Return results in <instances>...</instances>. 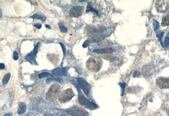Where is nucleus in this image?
I'll use <instances>...</instances> for the list:
<instances>
[{
    "mask_svg": "<svg viewBox=\"0 0 169 116\" xmlns=\"http://www.w3.org/2000/svg\"><path fill=\"white\" fill-rule=\"evenodd\" d=\"M102 62L100 59L90 58L86 62V67L88 69L94 72H98L101 68Z\"/></svg>",
    "mask_w": 169,
    "mask_h": 116,
    "instance_id": "nucleus-1",
    "label": "nucleus"
},
{
    "mask_svg": "<svg viewBox=\"0 0 169 116\" xmlns=\"http://www.w3.org/2000/svg\"><path fill=\"white\" fill-rule=\"evenodd\" d=\"M61 89L60 85L58 84L52 85L46 94L47 100L50 101H53L56 100L57 97L60 94Z\"/></svg>",
    "mask_w": 169,
    "mask_h": 116,
    "instance_id": "nucleus-2",
    "label": "nucleus"
},
{
    "mask_svg": "<svg viewBox=\"0 0 169 116\" xmlns=\"http://www.w3.org/2000/svg\"><path fill=\"white\" fill-rule=\"evenodd\" d=\"M104 31V28H99L98 31L96 33L90 35L87 40L90 43H97L102 41L106 36V35L103 33Z\"/></svg>",
    "mask_w": 169,
    "mask_h": 116,
    "instance_id": "nucleus-3",
    "label": "nucleus"
},
{
    "mask_svg": "<svg viewBox=\"0 0 169 116\" xmlns=\"http://www.w3.org/2000/svg\"><path fill=\"white\" fill-rule=\"evenodd\" d=\"M78 102L80 105L83 106L84 107L90 110H94L98 107V106L94 103H92L86 98L79 91Z\"/></svg>",
    "mask_w": 169,
    "mask_h": 116,
    "instance_id": "nucleus-4",
    "label": "nucleus"
},
{
    "mask_svg": "<svg viewBox=\"0 0 169 116\" xmlns=\"http://www.w3.org/2000/svg\"><path fill=\"white\" fill-rule=\"evenodd\" d=\"M75 95L71 89H67L60 93L58 95V100L61 103H66L71 100Z\"/></svg>",
    "mask_w": 169,
    "mask_h": 116,
    "instance_id": "nucleus-5",
    "label": "nucleus"
},
{
    "mask_svg": "<svg viewBox=\"0 0 169 116\" xmlns=\"http://www.w3.org/2000/svg\"><path fill=\"white\" fill-rule=\"evenodd\" d=\"M68 114L73 116H88L89 114L88 111L84 109L74 106L66 110Z\"/></svg>",
    "mask_w": 169,
    "mask_h": 116,
    "instance_id": "nucleus-6",
    "label": "nucleus"
},
{
    "mask_svg": "<svg viewBox=\"0 0 169 116\" xmlns=\"http://www.w3.org/2000/svg\"><path fill=\"white\" fill-rule=\"evenodd\" d=\"M77 82L80 88L82 89L86 95L88 96L90 93L91 89V85L89 84L82 78H78L77 79Z\"/></svg>",
    "mask_w": 169,
    "mask_h": 116,
    "instance_id": "nucleus-7",
    "label": "nucleus"
},
{
    "mask_svg": "<svg viewBox=\"0 0 169 116\" xmlns=\"http://www.w3.org/2000/svg\"><path fill=\"white\" fill-rule=\"evenodd\" d=\"M156 84L159 88L169 89V77H159L156 80Z\"/></svg>",
    "mask_w": 169,
    "mask_h": 116,
    "instance_id": "nucleus-8",
    "label": "nucleus"
},
{
    "mask_svg": "<svg viewBox=\"0 0 169 116\" xmlns=\"http://www.w3.org/2000/svg\"><path fill=\"white\" fill-rule=\"evenodd\" d=\"M83 10V6H74L70 9L69 15L71 17H78L82 15Z\"/></svg>",
    "mask_w": 169,
    "mask_h": 116,
    "instance_id": "nucleus-9",
    "label": "nucleus"
},
{
    "mask_svg": "<svg viewBox=\"0 0 169 116\" xmlns=\"http://www.w3.org/2000/svg\"><path fill=\"white\" fill-rule=\"evenodd\" d=\"M169 5L167 1H158L156 2V7L158 12H164L168 9Z\"/></svg>",
    "mask_w": 169,
    "mask_h": 116,
    "instance_id": "nucleus-10",
    "label": "nucleus"
},
{
    "mask_svg": "<svg viewBox=\"0 0 169 116\" xmlns=\"http://www.w3.org/2000/svg\"><path fill=\"white\" fill-rule=\"evenodd\" d=\"M115 51V49L111 48H105L100 49H93V53H97L98 54H110Z\"/></svg>",
    "mask_w": 169,
    "mask_h": 116,
    "instance_id": "nucleus-11",
    "label": "nucleus"
},
{
    "mask_svg": "<svg viewBox=\"0 0 169 116\" xmlns=\"http://www.w3.org/2000/svg\"><path fill=\"white\" fill-rule=\"evenodd\" d=\"M36 55H35L33 53V51H31V53L28 54L26 56L25 59L27 61H28L32 64H34L37 65V62H36V59H35V57Z\"/></svg>",
    "mask_w": 169,
    "mask_h": 116,
    "instance_id": "nucleus-12",
    "label": "nucleus"
},
{
    "mask_svg": "<svg viewBox=\"0 0 169 116\" xmlns=\"http://www.w3.org/2000/svg\"><path fill=\"white\" fill-rule=\"evenodd\" d=\"M66 72L67 71L66 68H63L55 69L53 71V73L56 76H62L63 75H66Z\"/></svg>",
    "mask_w": 169,
    "mask_h": 116,
    "instance_id": "nucleus-13",
    "label": "nucleus"
},
{
    "mask_svg": "<svg viewBox=\"0 0 169 116\" xmlns=\"http://www.w3.org/2000/svg\"><path fill=\"white\" fill-rule=\"evenodd\" d=\"M26 106L23 102H21L19 104L18 113L19 114H22L24 113L26 111Z\"/></svg>",
    "mask_w": 169,
    "mask_h": 116,
    "instance_id": "nucleus-14",
    "label": "nucleus"
},
{
    "mask_svg": "<svg viewBox=\"0 0 169 116\" xmlns=\"http://www.w3.org/2000/svg\"><path fill=\"white\" fill-rule=\"evenodd\" d=\"M30 18L33 19H38V20H40L42 22H44L46 20V17L43 15H39L36 14L34 15H33L32 16L30 17Z\"/></svg>",
    "mask_w": 169,
    "mask_h": 116,
    "instance_id": "nucleus-15",
    "label": "nucleus"
},
{
    "mask_svg": "<svg viewBox=\"0 0 169 116\" xmlns=\"http://www.w3.org/2000/svg\"><path fill=\"white\" fill-rule=\"evenodd\" d=\"M162 25L164 26L169 25V15H167L163 17L162 20Z\"/></svg>",
    "mask_w": 169,
    "mask_h": 116,
    "instance_id": "nucleus-16",
    "label": "nucleus"
},
{
    "mask_svg": "<svg viewBox=\"0 0 169 116\" xmlns=\"http://www.w3.org/2000/svg\"><path fill=\"white\" fill-rule=\"evenodd\" d=\"M10 77H11V73H6L3 79V84H7L9 80Z\"/></svg>",
    "mask_w": 169,
    "mask_h": 116,
    "instance_id": "nucleus-17",
    "label": "nucleus"
},
{
    "mask_svg": "<svg viewBox=\"0 0 169 116\" xmlns=\"http://www.w3.org/2000/svg\"><path fill=\"white\" fill-rule=\"evenodd\" d=\"M90 11H92V12H94L97 15H99V12L96 10L95 9H94L92 7L91 5L90 4V3H88V4L87 7V10H86V12H90Z\"/></svg>",
    "mask_w": 169,
    "mask_h": 116,
    "instance_id": "nucleus-18",
    "label": "nucleus"
},
{
    "mask_svg": "<svg viewBox=\"0 0 169 116\" xmlns=\"http://www.w3.org/2000/svg\"><path fill=\"white\" fill-rule=\"evenodd\" d=\"M159 28H160V24L159 22L156 20H153V28L154 31L155 32H157L159 30Z\"/></svg>",
    "mask_w": 169,
    "mask_h": 116,
    "instance_id": "nucleus-19",
    "label": "nucleus"
},
{
    "mask_svg": "<svg viewBox=\"0 0 169 116\" xmlns=\"http://www.w3.org/2000/svg\"><path fill=\"white\" fill-rule=\"evenodd\" d=\"M59 27L62 33H65L67 32V28H66V27L64 25V23H63L62 22H59Z\"/></svg>",
    "mask_w": 169,
    "mask_h": 116,
    "instance_id": "nucleus-20",
    "label": "nucleus"
},
{
    "mask_svg": "<svg viewBox=\"0 0 169 116\" xmlns=\"http://www.w3.org/2000/svg\"><path fill=\"white\" fill-rule=\"evenodd\" d=\"M164 46L163 47L166 49H168L169 48V37L167 36L166 37L164 40Z\"/></svg>",
    "mask_w": 169,
    "mask_h": 116,
    "instance_id": "nucleus-21",
    "label": "nucleus"
},
{
    "mask_svg": "<svg viewBox=\"0 0 169 116\" xmlns=\"http://www.w3.org/2000/svg\"><path fill=\"white\" fill-rule=\"evenodd\" d=\"M119 84L120 85V87L122 88V92H121V95L123 96L124 95V92H125V88L126 87V83L125 82H123V83H119Z\"/></svg>",
    "mask_w": 169,
    "mask_h": 116,
    "instance_id": "nucleus-22",
    "label": "nucleus"
},
{
    "mask_svg": "<svg viewBox=\"0 0 169 116\" xmlns=\"http://www.w3.org/2000/svg\"><path fill=\"white\" fill-rule=\"evenodd\" d=\"M50 76V73L47 72H43L38 75L39 79L43 78L44 77H47Z\"/></svg>",
    "mask_w": 169,
    "mask_h": 116,
    "instance_id": "nucleus-23",
    "label": "nucleus"
},
{
    "mask_svg": "<svg viewBox=\"0 0 169 116\" xmlns=\"http://www.w3.org/2000/svg\"><path fill=\"white\" fill-rule=\"evenodd\" d=\"M164 34V32H161L160 33H159L158 34L156 35V36L157 38H159V41L160 42L161 44H162V46H163V44L162 42V37H163V35Z\"/></svg>",
    "mask_w": 169,
    "mask_h": 116,
    "instance_id": "nucleus-24",
    "label": "nucleus"
},
{
    "mask_svg": "<svg viewBox=\"0 0 169 116\" xmlns=\"http://www.w3.org/2000/svg\"><path fill=\"white\" fill-rule=\"evenodd\" d=\"M40 45V43H38L37 44V45L35 46L34 48L33 49V53L36 56L37 55V53H38V49H39V48Z\"/></svg>",
    "mask_w": 169,
    "mask_h": 116,
    "instance_id": "nucleus-25",
    "label": "nucleus"
},
{
    "mask_svg": "<svg viewBox=\"0 0 169 116\" xmlns=\"http://www.w3.org/2000/svg\"><path fill=\"white\" fill-rule=\"evenodd\" d=\"M60 44L61 46V47L62 48L63 51V53H64V56H66V47H65V45H64L62 43H61V42H60L59 43Z\"/></svg>",
    "mask_w": 169,
    "mask_h": 116,
    "instance_id": "nucleus-26",
    "label": "nucleus"
},
{
    "mask_svg": "<svg viewBox=\"0 0 169 116\" xmlns=\"http://www.w3.org/2000/svg\"><path fill=\"white\" fill-rule=\"evenodd\" d=\"M19 56L18 53L16 51H13V59L15 60H17L18 59Z\"/></svg>",
    "mask_w": 169,
    "mask_h": 116,
    "instance_id": "nucleus-27",
    "label": "nucleus"
},
{
    "mask_svg": "<svg viewBox=\"0 0 169 116\" xmlns=\"http://www.w3.org/2000/svg\"><path fill=\"white\" fill-rule=\"evenodd\" d=\"M140 73L139 71H135V72L134 73L133 77L135 78L138 77L140 76Z\"/></svg>",
    "mask_w": 169,
    "mask_h": 116,
    "instance_id": "nucleus-28",
    "label": "nucleus"
},
{
    "mask_svg": "<svg viewBox=\"0 0 169 116\" xmlns=\"http://www.w3.org/2000/svg\"><path fill=\"white\" fill-rule=\"evenodd\" d=\"M89 42L88 41L86 40L84 42V43L82 44V47L83 48H86L89 45Z\"/></svg>",
    "mask_w": 169,
    "mask_h": 116,
    "instance_id": "nucleus-29",
    "label": "nucleus"
},
{
    "mask_svg": "<svg viewBox=\"0 0 169 116\" xmlns=\"http://www.w3.org/2000/svg\"><path fill=\"white\" fill-rule=\"evenodd\" d=\"M34 26L38 29H40L42 28V24H34Z\"/></svg>",
    "mask_w": 169,
    "mask_h": 116,
    "instance_id": "nucleus-30",
    "label": "nucleus"
},
{
    "mask_svg": "<svg viewBox=\"0 0 169 116\" xmlns=\"http://www.w3.org/2000/svg\"><path fill=\"white\" fill-rule=\"evenodd\" d=\"M0 69H5V65L4 64L1 63L0 64Z\"/></svg>",
    "mask_w": 169,
    "mask_h": 116,
    "instance_id": "nucleus-31",
    "label": "nucleus"
},
{
    "mask_svg": "<svg viewBox=\"0 0 169 116\" xmlns=\"http://www.w3.org/2000/svg\"><path fill=\"white\" fill-rule=\"evenodd\" d=\"M3 116H12V114L10 113H9L5 114V115H3Z\"/></svg>",
    "mask_w": 169,
    "mask_h": 116,
    "instance_id": "nucleus-32",
    "label": "nucleus"
},
{
    "mask_svg": "<svg viewBox=\"0 0 169 116\" xmlns=\"http://www.w3.org/2000/svg\"><path fill=\"white\" fill-rule=\"evenodd\" d=\"M45 27L46 28H48V29H51V27L49 25H48V24H46L45 25Z\"/></svg>",
    "mask_w": 169,
    "mask_h": 116,
    "instance_id": "nucleus-33",
    "label": "nucleus"
},
{
    "mask_svg": "<svg viewBox=\"0 0 169 116\" xmlns=\"http://www.w3.org/2000/svg\"><path fill=\"white\" fill-rule=\"evenodd\" d=\"M59 116H69L68 115H66V114H61V115Z\"/></svg>",
    "mask_w": 169,
    "mask_h": 116,
    "instance_id": "nucleus-34",
    "label": "nucleus"
},
{
    "mask_svg": "<svg viewBox=\"0 0 169 116\" xmlns=\"http://www.w3.org/2000/svg\"><path fill=\"white\" fill-rule=\"evenodd\" d=\"M2 11L1 9V17H2Z\"/></svg>",
    "mask_w": 169,
    "mask_h": 116,
    "instance_id": "nucleus-35",
    "label": "nucleus"
},
{
    "mask_svg": "<svg viewBox=\"0 0 169 116\" xmlns=\"http://www.w3.org/2000/svg\"><path fill=\"white\" fill-rule=\"evenodd\" d=\"M49 116V115H47V116Z\"/></svg>",
    "mask_w": 169,
    "mask_h": 116,
    "instance_id": "nucleus-36",
    "label": "nucleus"
}]
</instances>
